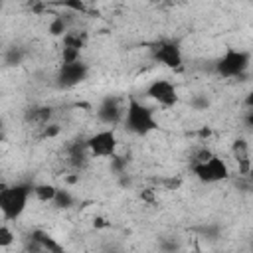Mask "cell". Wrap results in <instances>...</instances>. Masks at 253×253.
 Listing matches in <instances>:
<instances>
[{
    "mask_svg": "<svg viewBox=\"0 0 253 253\" xmlns=\"http://www.w3.org/2000/svg\"><path fill=\"white\" fill-rule=\"evenodd\" d=\"M158 245H160V249H162L164 253H174V251L180 249V243H178V239H174V237H162Z\"/></svg>",
    "mask_w": 253,
    "mask_h": 253,
    "instance_id": "obj_22",
    "label": "cell"
},
{
    "mask_svg": "<svg viewBox=\"0 0 253 253\" xmlns=\"http://www.w3.org/2000/svg\"><path fill=\"white\" fill-rule=\"evenodd\" d=\"M150 57L156 63H160L164 67H170V69H180L182 67V61H184L182 47L174 40H160V42L152 43Z\"/></svg>",
    "mask_w": 253,
    "mask_h": 253,
    "instance_id": "obj_6",
    "label": "cell"
},
{
    "mask_svg": "<svg viewBox=\"0 0 253 253\" xmlns=\"http://www.w3.org/2000/svg\"><path fill=\"white\" fill-rule=\"evenodd\" d=\"M55 192H57V186H53V184H34L32 186V196L43 204H51L55 198Z\"/></svg>",
    "mask_w": 253,
    "mask_h": 253,
    "instance_id": "obj_16",
    "label": "cell"
},
{
    "mask_svg": "<svg viewBox=\"0 0 253 253\" xmlns=\"http://www.w3.org/2000/svg\"><path fill=\"white\" fill-rule=\"evenodd\" d=\"M146 95L156 101L160 107H174L178 103V87L170 81V79H154L148 87H146Z\"/></svg>",
    "mask_w": 253,
    "mask_h": 253,
    "instance_id": "obj_9",
    "label": "cell"
},
{
    "mask_svg": "<svg viewBox=\"0 0 253 253\" xmlns=\"http://www.w3.org/2000/svg\"><path fill=\"white\" fill-rule=\"evenodd\" d=\"M6 138V125H4V119L0 117V142Z\"/></svg>",
    "mask_w": 253,
    "mask_h": 253,
    "instance_id": "obj_31",
    "label": "cell"
},
{
    "mask_svg": "<svg viewBox=\"0 0 253 253\" xmlns=\"http://www.w3.org/2000/svg\"><path fill=\"white\" fill-rule=\"evenodd\" d=\"M65 152H67V164H69L73 170L81 172V170L87 168L91 156H89L85 138H75V140H71V142L65 146Z\"/></svg>",
    "mask_w": 253,
    "mask_h": 253,
    "instance_id": "obj_10",
    "label": "cell"
},
{
    "mask_svg": "<svg viewBox=\"0 0 253 253\" xmlns=\"http://www.w3.org/2000/svg\"><path fill=\"white\" fill-rule=\"evenodd\" d=\"M51 206H53L55 210H71V208L75 206V196H73L69 190H65V188H57Z\"/></svg>",
    "mask_w": 253,
    "mask_h": 253,
    "instance_id": "obj_17",
    "label": "cell"
},
{
    "mask_svg": "<svg viewBox=\"0 0 253 253\" xmlns=\"http://www.w3.org/2000/svg\"><path fill=\"white\" fill-rule=\"evenodd\" d=\"M251 53L247 49H237L227 45L225 51L215 59L213 71L223 79H245L249 73Z\"/></svg>",
    "mask_w": 253,
    "mask_h": 253,
    "instance_id": "obj_3",
    "label": "cell"
},
{
    "mask_svg": "<svg viewBox=\"0 0 253 253\" xmlns=\"http://www.w3.org/2000/svg\"><path fill=\"white\" fill-rule=\"evenodd\" d=\"M89 77V65L79 59L73 63H61L55 73V85L57 89H73L81 85Z\"/></svg>",
    "mask_w": 253,
    "mask_h": 253,
    "instance_id": "obj_7",
    "label": "cell"
},
{
    "mask_svg": "<svg viewBox=\"0 0 253 253\" xmlns=\"http://www.w3.org/2000/svg\"><path fill=\"white\" fill-rule=\"evenodd\" d=\"M51 119H53V109L49 105H32L24 111V123L32 126L43 128L45 125L51 123Z\"/></svg>",
    "mask_w": 253,
    "mask_h": 253,
    "instance_id": "obj_12",
    "label": "cell"
},
{
    "mask_svg": "<svg viewBox=\"0 0 253 253\" xmlns=\"http://www.w3.org/2000/svg\"><path fill=\"white\" fill-rule=\"evenodd\" d=\"M14 241H16V233L12 231V227L6 223H0V249L10 247Z\"/></svg>",
    "mask_w": 253,
    "mask_h": 253,
    "instance_id": "obj_20",
    "label": "cell"
},
{
    "mask_svg": "<svg viewBox=\"0 0 253 253\" xmlns=\"http://www.w3.org/2000/svg\"><path fill=\"white\" fill-rule=\"evenodd\" d=\"M2 8H4V4H2V2H0V12H2Z\"/></svg>",
    "mask_w": 253,
    "mask_h": 253,
    "instance_id": "obj_33",
    "label": "cell"
},
{
    "mask_svg": "<svg viewBox=\"0 0 253 253\" xmlns=\"http://www.w3.org/2000/svg\"><path fill=\"white\" fill-rule=\"evenodd\" d=\"M32 186L30 182H16L0 188V213L6 221H16L26 211Z\"/></svg>",
    "mask_w": 253,
    "mask_h": 253,
    "instance_id": "obj_2",
    "label": "cell"
},
{
    "mask_svg": "<svg viewBox=\"0 0 253 253\" xmlns=\"http://www.w3.org/2000/svg\"><path fill=\"white\" fill-rule=\"evenodd\" d=\"M59 132H61L59 125H55V123H49V125H45V126L42 128V134H40V138H53V136H57Z\"/></svg>",
    "mask_w": 253,
    "mask_h": 253,
    "instance_id": "obj_25",
    "label": "cell"
},
{
    "mask_svg": "<svg viewBox=\"0 0 253 253\" xmlns=\"http://www.w3.org/2000/svg\"><path fill=\"white\" fill-rule=\"evenodd\" d=\"M26 59V49L22 45H10L6 47L4 51V63L10 65V67H16V65H22Z\"/></svg>",
    "mask_w": 253,
    "mask_h": 253,
    "instance_id": "obj_18",
    "label": "cell"
},
{
    "mask_svg": "<svg viewBox=\"0 0 253 253\" xmlns=\"http://www.w3.org/2000/svg\"><path fill=\"white\" fill-rule=\"evenodd\" d=\"M109 160H111V172H113L115 176L126 174V166H128V162H130V154H115V156L109 158Z\"/></svg>",
    "mask_w": 253,
    "mask_h": 253,
    "instance_id": "obj_19",
    "label": "cell"
},
{
    "mask_svg": "<svg viewBox=\"0 0 253 253\" xmlns=\"http://www.w3.org/2000/svg\"><path fill=\"white\" fill-rule=\"evenodd\" d=\"M59 6L65 8V10H69V12H73V14H85L87 12V4L83 0H65Z\"/></svg>",
    "mask_w": 253,
    "mask_h": 253,
    "instance_id": "obj_21",
    "label": "cell"
},
{
    "mask_svg": "<svg viewBox=\"0 0 253 253\" xmlns=\"http://www.w3.org/2000/svg\"><path fill=\"white\" fill-rule=\"evenodd\" d=\"M69 30H71V18L63 14H53V18L47 24V32L53 38H63Z\"/></svg>",
    "mask_w": 253,
    "mask_h": 253,
    "instance_id": "obj_15",
    "label": "cell"
},
{
    "mask_svg": "<svg viewBox=\"0 0 253 253\" xmlns=\"http://www.w3.org/2000/svg\"><path fill=\"white\" fill-rule=\"evenodd\" d=\"M81 59V51L77 49H61V63H73Z\"/></svg>",
    "mask_w": 253,
    "mask_h": 253,
    "instance_id": "obj_24",
    "label": "cell"
},
{
    "mask_svg": "<svg viewBox=\"0 0 253 253\" xmlns=\"http://www.w3.org/2000/svg\"><path fill=\"white\" fill-rule=\"evenodd\" d=\"M123 126L134 136H148L150 132L160 128L156 115H154V109L144 105L142 101H138L134 95H130L125 103Z\"/></svg>",
    "mask_w": 253,
    "mask_h": 253,
    "instance_id": "obj_1",
    "label": "cell"
},
{
    "mask_svg": "<svg viewBox=\"0 0 253 253\" xmlns=\"http://www.w3.org/2000/svg\"><path fill=\"white\" fill-rule=\"evenodd\" d=\"M28 237H32V239L42 247L43 253H67L65 247H63L55 237H51L45 229H40V227H38V229H32Z\"/></svg>",
    "mask_w": 253,
    "mask_h": 253,
    "instance_id": "obj_13",
    "label": "cell"
},
{
    "mask_svg": "<svg viewBox=\"0 0 253 253\" xmlns=\"http://www.w3.org/2000/svg\"><path fill=\"white\" fill-rule=\"evenodd\" d=\"M91 158H113L119 148V138L115 128H101L85 138Z\"/></svg>",
    "mask_w": 253,
    "mask_h": 253,
    "instance_id": "obj_5",
    "label": "cell"
},
{
    "mask_svg": "<svg viewBox=\"0 0 253 253\" xmlns=\"http://www.w3.org/2000/svg\"><path fill=\"white\" fill-rule=\"evenodd\" d=\"M190 105H192L196 111H204V109H208L210 101H208V97H206V95H194V97H192V101H190Z\"/></svg>",
    "mask_w": 253,
    "mask_h": 253,
    "instance_id": "obj_26",
    "label": "cell"
},
{
    "mask_svg": "<svg viewBox=\"0 0 253 253\" xmlns=\"http://www.w3.org/2000/svg\"><path fill=\"white\" fill-rule=\"evenodd\" d=\"M125 117V103L115 95H105L97 107V119L107 125V128H115L117 125H123Z\"/></svg>",
    "mask_w": 253,
    "mask_h": 253,
    "instance_id": "obj_8",
    "label": "cell"
},
{
    "mask_svg": "<svg viewBox=\"0 0 253 253\" xmlns=\"http://www.w3.org/2000/svg\"><path fill=\"white\" fill-rule=\"evenodd\" d=\"M87 32L85 30H69L63 38H61V43H63V49H77L81 51L85 45H87Z\"/></svg>",
    "mask_w": 253,
    "mask_h": 253,
    "instance_id": "obj_14",
    "label": "cell"
},
{
    "mask_svg": "<svg viewBox=\"0 0 253 253\" xmlns=\"http://www.w3.org/2000/svg\"><path fill=\"white\" fill-rule=\"evenodd\" d=\"M26 253H43V251H42V247L32 237H28V241H26Z\"/></svg>",
    "mask_w": 253,
    "mask_h": 253,
    "instance_id": "obj_28",
    "label": "cell"
},
{
    "mask_svg": "<svg viewBox=\"0 0 253 253\" xmlns=\"http://www.w3.org/2000/svg\"><path fill=\"white\" fill-rule=\"evenodd\" d=\"M192 174L202 182V184H217V182H223L227 180L231 174H229V166L227 162L217 156V154H211L208 160L204 162H198V164H192L190 166Z\"/></svg>",
    "mask_w": 253,
    "mask_h": 253,
    "instance_id": "obj_4",
    "label": "cell"
},
{
    "mask_svg": "<svg viewBox=\"0 0 253 253\" xmlns=\"http://www.w3.org/2000/svg\"><path fill=\"white\" fill-rule=\"evenodd\" d=\"M115 253H128V251H115Z\"/></svg>",
    "mask_w": 253,
    "mask_h": 253,
    "instance_id": "obj_34",
    "label": "cell"
},
{
    "mask_svg": "<svg viewBox=\"0 0 253 253\" xmlns=\"http://www.w3.org/2000/svg\"><path fill=\"white\" fill-rule=\"evenodd\" d=\"M211 154H213V152H211L208 146H200V148H196V150H194V154H192V164L204 162V160H208Z\"/></svg>",
    "mask_w": 253,
    "mask_h": 253,
    "instance_id": "obj_23",
    "label": "cell"
},
{
    "mask_svg": "<svg viewBox=\"0 0 253 253\" xmlns=\"http://www.w3.org/2000/svg\"><path fill=\"white\" fill-rule=\"evenodd\" d=\"M95 225H97V227H105L107 223H105V219H103V217H97V219H95Z\"/></svg>",
    "mask_w": 253,
    "mask_h": 253,
    "instance_id": "obj_32",
    "label": "cell"
},
{
    "mask_svg": "<svg viewBox=\"0 0 253 253\" xmlns=\"http://www.w3.org/2000/svg\"><path fill=\"white\" fill-rule=\"evenodd\" d=\"M140 198L144 200V202H154V194H152V190H142V194H140Z\"/></svg>",
    "mask_w": 253,
    "mask_h": 253,
    "instance_id": "obj_29",
    "label": "cell"
},
{
    "mask_svg": "<svg viewBox=\"0 0 253 253\" xmlns=\"http://www.w3.org/2000/svg\"><path fill=\"white\" fill-rule=\"evenodd\" d=\"M202 231H204V235H208V239H217L219 225H206V227H202Z\"/></svg>",
    "mask_w": 253,
    "mask_h": 253,
    "instance_id": "obj_27",
    "label": "cell"
},
{
    "mask_svg": "<svg viewBox=\"0 0 253 253\" xmlns=\"http://www.w3.org/2000/svg\"><path fill=\"white\" fill-rule=\"evenodd\" d=\"M231 154H233V158H235V162H237L239 174H241L243 178H249V174H251L249 142H247L243 136H239V138H235V140L231 142Z\"/></svg>",
    "mask_w": 253,
    "mask_h": 253,
    "instance_id": "obj_11",
    "label": "cell"
},
{
    "mask_svg": "<svg viewBox=\"0 0 253 253\" xmlns=\"http://www.w3.org/2000/svg\"><path fill=\"white\" fill-rule=\"evenodd\" d=\"M30 8L36 12V14H42L45 10V4H30Z\"/></svg>",
    "mask_w": 253,
    "mask_h": 253,
    "instance_id": "obj_30",
    "label": "cell"
}]
</instances>
